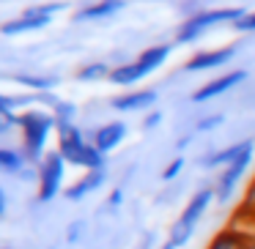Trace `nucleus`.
<instances>
[{
  "label": "nucleus",
  "instance_id": "nucleus-1",
  "mask_svg": "<svg viewBox=\"0 0 255 249\" xmlns=\"http://www.w3.org/2000/svg\"><path fill=\"white\" fill-rule=\"evenodd\" d=\"M55 137H58V151L69 165L85 167V170H102L107 165V156L85 137V132L77 123H58Z\"/></svg>",
  "mask_w": 255,
  "mask_h": 249
},
{
  "label": "nucleus",
  "instance_id": "nucleus-2",
  "mask_svg": "<svg viewBox=\"0 0 255 249\" xmlns=\"http://www.w3.org/2000/svg\"><path fill=\"white\" fill-rule=\"evenodd\" d=\"M19 132H22V154L30 165H39L47 154V140L55 132V118L44 110H25L19 112Z\"/></svg>",
  "mask_w": 255,
  "mask_h": 249
},
{
  "label": "nucleus",
  "instance_id": "nucleus-3",
  "mask_svg": "<svg viewBox=\"0 0 255 249\" xmlns=\"http://www.w3.org/2000/svg\"><path fill=\"white\" fill-rule=\"evenodd\" d=\"M244 8H206V11H198L192 14V17H187L181 22V28H178L176 33V44H189V41L200 39V36L206 33L209 28H214V25H222V22H239V19L244 17Z\"/></svg>",
  "mask_w": 255,
  "mask_h": 249
},
{
  "label": "nucleus",
  "instance_id": "nucleus-4",
  "mask_svg": "<svg viewBox=\"0 0 255 249\" xmlns=\"http://www.w3.org/2000/svg\"><path fill=\"white\" fill-rule=\"evenodd\" d=\"M66 167H69V162L61 156L58 148L47 151L44 159L36 165V178H39V192H36V197L41 203H50L55 194H61L63 178H66Z\"/></svg>",
  "mask_w": 255,
  "mask_h": 249
},
{
  "label": "nucleus",
  "instance_id": "nucleus-5",
  "mask_svg": "<svg viewBox=\"0 0 255 249\" xmlns=\"http://www.w3.org/2000/svg\"><path fill=\"white\" fill-rule=\"evenodd\" d=\"M66 3H44V6H30L28 11H22L17 19H8V22L0 25V33L3 36H19V33H30V30H41L52 22L58 11H63Z\"/></svg>",
  "mask_w": 255,
  "mask_h": 249
},
{
  "label": "nucleus",
  "instance_id": "nucleus-6",
  "mask_svg": "<svg viewBox=\"0 0 255 249\" xmlns=\"http://www.w3.org/2000/svg\"><path fill=\"white\" fill-rule=\"evenodd\" d=\"M253 148H255V145H250L239 159H233L228 167H222V170H220V178H217V183H214V192H217V200H220V203H228V200H231L236 183L242 181L244 172L250 170V165H253Z\"/></svg>",
  "mask_w": 255,
  "mask_h": 249
},
{
  "label": "nucleus",
  "instance_id": "nucleus-7",
  "mask_svg": "<svg viewBox=\"0 0 255 249\" xmlns=\"http://www.w3.org/2000/svg\"><path fill=\"white\" fill-rule=\"evenodd\" d=\"M217 200V192H214V186H203V189H198V192L189 197V203L184 205V214L178 216L176 222H181L184 227H189V230H195L198 227V222L203 219V214L209 211V205Z\"/></svg>",
  "mask_w": 255,
  "mask_h": 249
},
{
  "label": "nucleus",
  "instance_id": "nucleus-8",
  "mask_svg": "<svg viewBox=\"0 0 255 249\" xmlns=\"http://www.w3.org/2000/svg\"><path fill=\"white\" fill-rule=\"evenodd\" d=\"M244 80H247V72H244V69H233V72H228V74H222V77H217V80H211V83H206L203 88H198V90L192 93V101H195V104H200V101L217 99V96L228 93V90L236 88V85L244 83Z\"/></svg>",
  "mask_w": 255,
  "mask_h": 249
},
{
  "label": "nucleus",
  "instance_id": "nucleus-9",
  "mask_svg": "<svg viewBox=\"0 0 255 249\" xmlns=\"http://www.w3.org/2000/svg\"><path fill=\"white\" fill-rule=\"evenodd\" d=\"M156 99H159L156 88H143V90H129V93H124V96H116V99L110 101V107L118 112H137V110L154 107Z\"/></svg>",
  "mask_w": 255,
  "mask_h": 249
},
{
  "label": "nucleus",
  "instance_id": "nucleus-10",
  "mask_svg": "<svg viewBox=\"0 0 255 249\" xmlns=\"http://www.w3.org/2000/svg\"><path fill=\"white\" fill-rule=\"evenodd\" d=\"M236 55V47H220V50H203L198 55H192L184 63V72H206V69H220L222 63H228Z\"/></svg>",
  "mask_w": 255,
  "mask_h": 249
},
{
  "label": "nucleus",
  "instance_id": "nucleus-11",
  "mask_svg": "<svg viewBox=\"0 0 255 249\" xmlns=\"http://www.w3.org/2000/svg\"><path fill=\"white\" fill-rule=\"evenodd\" d=\"M124 137H127V123L121 121H110L105 123V126H99L94 134H91V143L96 145V148L102 151V154H110V151H116L118 145L124 143Z\"/></svg>",
  "mask_w": 255,
  "mask_h": 249
},
{
  "label": "nucleus",
  "instance_id": "nucleus-12",
  "mask_svg": "<svg viewBox=\"0 0 255 249\" xmlns=\"http://www.w3.org/2000/svg\"><path fill=\"white\" fill-rule=\"evenodd\" d=\"M105 178H107L105 167H102V170H85V175L80 178V181H74L63 194H66V200H72V203L74 200H83V197H88L91 192H96V189L105 183Z\"/></svg>",
  "mask_w": 255,
  "mask_h": 249
},
{
  "label": "nucleus",
  "instance_id": "nucleus-13",
  "mask_svg": "<svg viewBox=\"0 0 255 249\" xmlns=\"http://www.w3.org/2000/svg\"><path fill=\"white\" fill-rule=\"evenodd\" d=\"M250 145H253V140H242V143H233V145H228V148H222V151H214V154H209V156H200V167L222 170V167H228L233 159H239Z\"/></svg>",
  "mask_w": 255,
  "mask_h": 249
},
{
  "label": "nucleus",
  "instance_id": "nucleus-14",
  "mask_svg": "<svg viewBox=\"0 0 255 249\" xmlns=\"http://www.w3.org/2000/svg\"><path fill=\"white\" fill-rule=\"evenodd\" d=\"M121 8H124V0H96V3H91V6L80 8V11L74 14V19H77V22L105 19V17H113V14H118Z\"/></svg>",
  "mask_w": 255,
  "mask_h": 249
},
{
  "label": "nucleus",
  "instance_id": "nucleus-15",
  "mask_svg": "<svg viewBox=\"0 0 255 249\" xmlns=\"http://www.w3.org/2000/svg\"><path fill=\"white\" fill-rule=\"evenodd\" d=\"M143 77H148V72H145L137 61L118 63V66H113V72H110V83L113 85H134Z\"/></svg>",
  "mask_w": 255,
  "mask_h": 249
},
{
  "label": "nucleus",
  "instance_id": "nucleus-16",
  "mask_svg": "<svg viewBox=\"0 0 255 249\" xmlns=\"http://www.w3.org/2000/svg\"><path fill=\"white\" fill-rule=\"evenodd\" d=\"M28 156L17 148H8V145H0V172H8V175H22V170H28Z\"/></svg>",
  "mask_w": 255,
  "mask_h": 249
},
{
  "label": "nucleus",
  "instance_id": "nucleus-17",
  "mask_svg": "<svg viewBox=\"0 0 255 249\" xmlns=\"http://www.w3.org/2000/svg\"><path fill=\"white\" fill-rule=\"evenodd\" d=\"M170 50H173L170 44H156V47H148V50H143V52H140L137 63H140V66H143L145 72L151 74L154 69H159L162 63H165L167 58H170Z\"/></svg>",
  "mask_w": 255,
  "mask_h": 249
},
{
  "label": "nucleus",
  "instance_id": "nucleus-18",
  "mask_svg": "<svg viewBox=\"0 0 255 249\" xmlns=\"http://www.w3.org/2000/svg\"><path fill=\"white\" fill-rule=\"evenodd\" d=\"M244 233L236 230V227H231V230H222L217 233L214 238L209 241V247L206 249H244Z\"/></svg>",
  "mask_w": 255,
  "mask_h": 249
},
{
  "label": "nucleus",
  "instance_id": "nucleus-19",
  "mask_svg": "<svg viewBox=\"0 0 255 249\" xmlns=\"http://www.w3.org/2000/svg\"><path fill=\"white\" fill-rule=\"evenodd\" d=\"M28 99H19V96H6V93H0V118L8 123V126H17L19 123V112L17 107L25 104Z\"/></svg>",
  "mask_w": 255,
  "mask_h": 249
},
{
  "label": "nucleus",
  "instance_id": "nucleus-20",
  "mask_svg": "<svg viewBox=\"0 0 255 249\" xmlns=\"http://www.w3.org/2000/svg\"><path fill=\"white\" fill-rule=\"evenodd\" d=\"M110 72L113 66H107L105 61H96V63H88L77 72V80L80 83H99V80H110Z\"/></svg>",
  "mask_w": 255,
  "mask_h": 249
},
{
  "label": "nucleus",
  "instance_id": "nucleus-21",
  "mask_svg": "<svg viewBox=\"0 0 255 249\" xmlns=\"http://www.w3.org/2000/svg\"><path fill=\"white\" fill-rule=\"evenodd\" d=\"M22 88H30L33 93H50L52 88L58 85L55 77H33V74H19V77H14Z\"/></svg>",
  "mask_w": 255,
  "mask_h": 249
},
{
  "label": "nucleus",
  "instance_id": "nucleus-22",
  "mask_svg": "<svg viewBox=\"0 0 255 249\" xmlns=\"http://www.w3.org/2000/svg\"><path fill=\"white\" fill-rule=\"evenodd\" d=\"M52 118H55V123H74V115H77V107L69 104V101H58L55 107H52Z\"/></svg>",
  "mask_w": 255,
  "mask_h": 249
},
{
  "label": "nucleus",
  "instance_id": "nucleus-23",
  "mask_svg": "<svg viewBox=\"0 0 255 249\" xmlns=\"http://www.w3.org/2000/svg\"><path fill=\"white\" fill-rule=\"evenodd\" d=\"M192 233H195V230H189V227H184L181 222H173V227H170V236H167V241H170L176 249H181L184 244H187L189 238H192Z\"/></svg>",
  "mask_w": 255,
  "mask_h": 249
},
{
  "label": "nucleus",
  "instance_id": "nucleus-24",
  "mask_svg": "<svg viewBox=\"0 0 255 249\" xmlns=\"http://www.w3.org/2000/svg\"><path fill=\"white\" fill-rule=\"evenodd\" d=\"M181 170H184V156H176V159L162 170V181H173V178H178Z\"/></svg>",
  "mask_w": 255,
  "mask_h": 249
},
{
  "label": "nucleus",
  "instance_id": "nucleus-25",
  "mask_svg": "<svg viewBox=\"0 0 255 249\" xmlns=\"http://www.w3.org/2000/svg\"><path fill=\"white\" fill-rule=\"evenodd\" d=\"M222 121H225V115H220V112H217V115H209V118H200L198 126H195V134H200V132H211V129H217Z\"/></svg>",
  "mask_w": 255,
  "mask_h": 249
},
{
  "label": "nucleus",
  "instance_id": "nucleus-26",
  "mask_svg": "<svg viewBox=\"0 0 255 249\" xmlns=\"http://www.w3.org/2000/svg\"><path fill=\"white\" fill-rule=\"evenodd\" d=\"M233 28H236L239 33H253L255 30V11H247L239 22H233Z\"/></svg>",
  "mask_w": 255,
  "mask_h": 249
},
{
  "label": "nucleus",
  "instance_id": "nucleus-27",
  "mask_svg": "<svg viewBox=\"0 0 255 249\" xmlns=\"http://www.w3.org/2000/svg\"><path fill=\"white\" fill-rule=\"evenodd\" d=\"M159 123H162V112H159V110L148 112V115L143 118V129H145V132H151V129H156Z\"/></svg>",
  "mask_w": 255,
  "mask_h": 249
},
{
  "label": "nucleus",
  "instance_id": "nucleus-28",
  "mask_svg": "<svg viewBox=\"0 0 255 249\" xmlns=\"http://www.w3.org/2000/svg\"><path fill=\"white\" fill-rule=\"evenodd\" d=\"M83 222H74V225H69V230H66V241L69 244H74V241H80V233H83Z\"/></svg>",
  "mask_w": 255,
  "mask_h": 249
},
{
  "label": "nucleus",
  "instance_id": "nucleus-29",
  "mask_svg": "<svg viewBox=\"0 0 255 249\" xmlns=\"http://www.w3.org/2000/svg\"><path fill=\"white\" fill-rule=\"evenodd\" d=\"M244 208H250L255 214V178H253V183L247 186V194H244Z\"/></svg>",
  "mask_w": 255,
  "mask_h": 249
},
{
  "label": "nucleus",
  "instance_id": "nucleus-30",
  "mask_svg": "<svg viewBox=\"0 0 255 249\" xmlns=\"http://www.w3.org/2000/svg\"><path fill=\"white\" fill-rule=\"evenodd\" d=\"M121 203H124V192H121V189H113L110 197H107V205H110V208H116V205H121Z\"/></svg>",
  "mask_w": 255,
  "mask_h": 249
},
{
  "label": "nucleus",
  "instance_id": "nucleus-31",
  "mask_svg": "<svg viewBox=\"0 0 255 249\" xmlns=\"http://www.w3.org/2000/svg\"><path fill=\"white\" fill-rule=\"evenodd\" d=\"M8 214V194H6V189L0 186V219Z\"/></svg>",
  "mask_w": 255,
  "mask_h": 249
},
{
  "label": "nucleus",
  "instance_id": "nucleus-32",
  "mask_svg": "<svg viewBox=\"0 0 255 249\" xmlns=\"http://www.w3.org/2000/svg\"><path fill=\"white\" fill-rule=\"evenodd\" d=\"M244 249H255V233H244Z\"/></svg>",
  "mask_w": 255,
  "mask_h": 249
},
{
  "label": "nucleus",
  "instance_id": "nucleus-33",
  "mask_svg": "<svg viewBox=\"0 0 255 249\" xmlns=\"http://www.w3.org/2000/svg\"><path fill=\"white\" fill-rule=\"evenodd\" d=\"M6 129H8V123H6V121H3V118H0V134L6 132Z\"/></svg>",
  "mask_w": 255,
  "mask_h": 249
}]
</instances>
